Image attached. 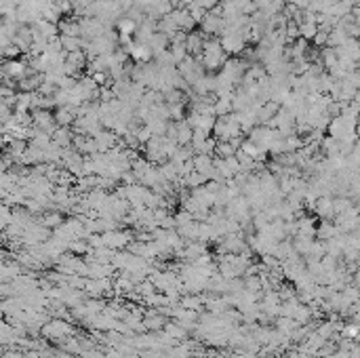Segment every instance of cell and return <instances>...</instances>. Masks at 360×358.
I'll return each instance as SVG.
<instances>
[{
	"label": "cell",
	"mask_w": 360,
	"mask_h": 358,
	"mask_svg": "<svg viewBox=\"0 0 360 358\" xmlns=\"http://www.w3.org/2000/svg\"><path fill=\"white\" fill-rule=\"evenodd\" d=\"M186 49H188V53H200V51L204 49V43H202V36L200 34H190L188 40H186Z\"/></svg>",
	"instance_id": "2"
},
{
	"label": "cell",
	"mask_w": 360,
	"mask_h": 358,
	"mask_svg": "<svg viewBox=\"0 0 360 358\" xmlns=\"http://www.w3.org/2000/svg\"><path fill=\"white\" fill-rule=\"evenodd\" d=\"M299 32H301V36H303V38H314V36L318 34V26H316V24H307V22H305V24H301V30H299Z\"/></svg>",
	"instance_id": "4"
},
{
	"label": "cell",
	"mask_w": 360,
	"mask_h": 358,
	"mask_svg": "<svg viewBox=\"0 0 360 358\" xmlns=\"http://www.w3.org/2000/svg\"><path fill=\"white\" fill-rule=\"evenodd\" d=\"M57 120L61 122V125L70 122V120H72V110H66V108H64V110H59V112H57Z\"/></svg>",
	"instance_id": "5"
},
{
	"label": "cell",
	"mask_w": 360,
	"mask_h": 358,
	"mask_svg": "<svg viewBox=\"0 0 360 358\" xmlns=\"http://www.w3.org/2000/svg\"><path fill=\"white\" fill-rule=\"evenodd\" d=\"M26 74H28V70H26V64H24V61L13 59V61H9V64L5 66V76H9V78H19V80H24Z\"/></svg>",
	"instance_id": "1"
},
{
	"label": "cell",
	"mask_w": 360,
	"mask_h": 358,
	"mask_svg": "<svg viewBox=\"0 0 360 358\" xmlns=\"http://www.w3.org/2000/svg\"><path fill=\"white\" fill-rule=\"evenodd\" d=\"M118 30H120L122 36H129V34H133V32L137 30V24L133 22L131 17H129V19H120V22H118Z\"/></svg>",
	"instance_id": "3"
}]
</instances>
